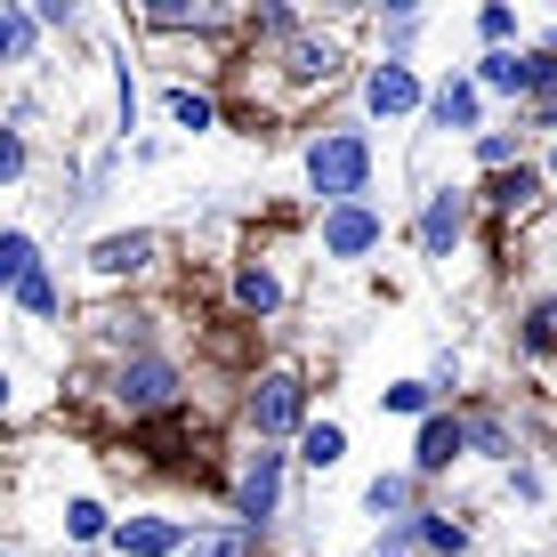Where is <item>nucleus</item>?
Masks as SVG:
<instances>
[{"label":"nucleus","mask_w":557,"mask_h":557,"mask_svg":"<svg viewBox=\"0 0 557 557\" xmlns=\"http://www.w3.org/2000/svg\"><path fill=\"white\" fill-rule=\"evenodd\" d=\"M307 178H315L323 202H363V186H372V138L363 129H323L315 146H307Z\"/></svg>","instance_id":"obj_1"},{"label":"nucleus","mask_w":557,"mask_h":557,"mask_svg":"<svg viewBox=\"0 0 557 557\" xmlns=\"http://www.w3.org/2000/svg\"><path fill=\"white\" fill-rule=\"evenodd\" d=\"M113 405H122L129 420L178 412V363H170V356H129L122 372H113Z\"/></svg>","instance_id":"obj_2"},{"label":"nucleus","mask_w":557,"mask_h":557,"mask_svg":"<svg viewBox=\"0 0 557 557\" xmlns=\"http://www.w3.org/2000/svg\"><path fill=\"white\" fill-rule=\"evenodd\" d=\"M275 502H283V453H251V469L235 476V517L259 533L275 517Z\"/></svg>","instance_id":"obj_3"},{"label":"nucleus","mask_w":557,"mask_h":557,"mask_svg":"<svg viewBox=\"0 0 557 557\" xmlns=\"http://www.w3.org/2000/svg\"><path fill=\"white\" fill-rule=\"evenodd\" d=\"M299 412H307V388H299V372H267L259 388H251V429H259V436H283V429H299Z\"/></svg>","instance_id":"obj_4"},{"label":"nucleus","mask_w":557,"mask_h":557,"mask_svg":"<svg viewBox=\"0 0 557 557\" xmlns=\"http://www.w3.org/2000/svg\"><path fill=\"white\" fill-rule=\"evenodd\" d=\"M460 235H469V195H460V186H436L429 210H420V251H429V259H453Z\"/></svg>","instance_id":"obj_5"},{"label":"nucleus","mask_w":557,"mask_h":557,"mask_svg":"<svg viewBox=\"0 0 557 557\" xmlns=\"http://www.w3.org/2000/svg\"><path fill=\"white\" fill-rule=\"evenodd\" d=\"M372 243H380V210H372V202L323 210V251H332V259H363Z\"/></svg>","instance_id":"obj_6"},{"label":"nucleus","mask_w":557,"mask_h":557,"mask_svg":"<svg viewBox=\"0 0 557 557\" xmlns=\"http://www.w3.org/2000/svg\"><path fill=\"white\" fill-rule=\"evenodd\" d=\"M485 195H493V210H502V219H533V210H542V170L517 162V170H502V178L485 186Z\"/></svg>","instance_id":"obj_7"},{"label":"nucleus","mask_w":557,"mask_h":557,"mask_svg":"<svg viewBox=\"0 0 557 557\" xmlns=\"http://www.w3.org/2000/svg\"><path fill=\"white\" fill-rule=\"evenodd\" d=\"M460 453H469L460 420H429V429H420V453H412V469H420V476H436V469H453Z\"/></svg>","instance_id":"obj_8"},{"label":"nucleus","mask_w":557,"mask_h":557,"mask_svg":"<svg viewBox=\"0 0 557 557\" xmlns=\"http://www.w3.org/2000/svg\"><path fill=\"white\" fill-rule=\"evenodd\" d=\"M113 542H122V557H170V549L186 542V533L170 525V517H129V525L113 533Z\"/></svg>","instance_id":"obj_9"},{"label":"nucleus","mask_w":557,"mask_h":557,"mask_svg":"<svg viewBox=\"0 0 557 557\" xmlns=\"http://www.w3.org/2000/svg\"><path fill=\"white\" fill-rule=\"evenodd\" d=\"M363 98H372V113H412L420 82H412V65H380L372 82H363Z\"/></svg>","instance_id":"obj_10"},{"label":"nucleus","mask_w":557,"mask_h":557,"mask_svg":"<svg viewBox=\"0 0 557 557\" xmlns=\"http://www.w3.org/2000/svg\"><path fill=\"white\" fill-rule=\"evenodd\" d=\"M146 259H153V235H106L98 251H89V267H98V275H138Z\"/></svg>","instance_id":"obj_11"},{"label":"nucleus","mask_w":557,"mask_h":557,"mask_svg":"<svg viewBox=\"0 0 557 557\" xmlns=\"http://www.w3.org/2000/svg\"><path fill=\"white\" fill-rule=\"evenodd\" d=\"M429 122L436 129H476V82H445L436 106H429Z\"/></svg>","instance_id":"obj_12"},{"label":"nucleus","mask_w":557,"mask_h":557,"mask_svg":"<svg viewBox=\"0 0 557 557\" xmlns=\"http://www.w3.org/2000/svg\"><path fill=\"white\" fill-rule=\"evenodd\" d=\"M235 307H243V315H275V307H283V283L267 275V267H243V275H235Z\"/></svg>","instance_id":"obj_13"},{"label":"nucleus","mask_w":557,"mask_h":557,"mask_svg":"<svg viewBox=\"0 0 557 557\" xmlns=\"http://www.w3.org/2000/svg\"><path fill=\"white\" fill-rule=\"evenodd\" d=\"M283 65H292V82H332V73H339V49H332V41H292Z\"/></svg>","instance_id":"obj_14"},{"label":"nucleus","mask_w":557,"mask_h":557,"mask_svg":"<svg viewBox=\"0 0 557 557\" xmlns=\"http://www.w3.org/2000/svg\"><path fill=\"white\" fill-rule=\"evenodd\" d=\"M339 453H348V429H339V420H315V429L299 436V460H307V469H332Z\"/></svg>","instance_id":"obj_15"},{"label":"nucleus","mask_w":557,"mask_h":557,"mask_svg":"<svg viewBox=\"0 0 557 557\" xmlns=\"http://www.w3.org/2000/svg\"><path fill=\"white\" fill-rule=\"evenodd\" d=\"M517 339H525V356H549L557 348V292L525 307V332H517Z\"/></svg>","instance_id":"obj_16"},{"label":"nucleus","mask_w":557,"mask_h":557,"mask_svg":"<svg viewBox=\"0 0 557 557\" xmlns=\"http://www.w3.org/2000/svg\"><path fill=\"white\" fill-rule=\"evenodd\" d=\"M186 557H259V533L251 525H226V533H202Z\"/></svg>","instance_id":"obj_17"},{"label":"nucleus","mask_w":557,"mask_h":557,"mask_svg":"<svg viewBox=\"0 0 557 557\" xmlns=\"http://www.w3.org/2000/svg\"><path fill=\"white\" fill-rule=\"evenodd\" d=\"M476 82H485V89H509V98H517V89H525V57H517V49H493L485 65H476Z\"/></svg>","instance_id":"obj_18"},{"label":"nucleus","mask_w":557,"mask_h":557,"mask_svg":"<svg viewBox=\"0 0 557 557\" xmlns=\"http://www.w3.org/2000/svg\"><path fill=\"white\" fill-rule=\"evenodd\" d=\"M33 267H41V251H33V235H0V283H9V292H16V283L33 275Z\"/></svg>","instance_id":"obj_19"},{"label":"nucleus","mask_w":557,"mask_h":557,"mask_svg":"<svg viewBox=\"0 0 557 557\" xmlns=\"http://www.w3.org/2000/svg\"><path fill=\"white\" fill-rule=\"evenodd\" d=\"M460 436H469L476 453H493V460L509 453V429H502V420H493V412H469V420H460Z\"/></svg>","instance_id":"obj_20"},{"label":"nucleus","mask_w":557,"mask_h":557,"mask_svg":"<svg viewBox=\"0 0 557 557\" xmlns=\"http://www.w3.org/2000/svg\"><path fill=\"white\" fill-rule=\"evenodd\" d=\"M16 299H25V315H41V323L57 315V283L41 275V267H33V275H25V283H16Z\"/></svg>","instance_id":"obj_21"},{"label":"nucleus","mask_w":557,"mask_h":557,"mask_svg":"<svg viewBox=\"0 0 557 557\" xmlns=\"http://www.w3.org/2000/svg\"><path fill=\"white\" fill-rule=\"evenodd\" d=\"M476 162L485 170H517V138L509 129H485V138H476Z\"/></svg>","instance_id":"obj_22"},{"label":"nucleus","mask_w":557,"mask_h":557,"mask_svg":"<svg viewBox=\"0 0 557 557\" xmlns=\"http://www.w3.org/2000/svg\"><path fill=\"white\" fill-rule=\"evenodd\" d=\"M363 502H372L380 517H388V509H405V502H412V476H372V493H363Z\"/></svg>","instance_id":"obj_23"},{"label":"nucleus","mask_w":557,"mask_h":557,"mask_svg":"<svg viewBox=\"0 0 557 557\" xmlns=\"http://www.w3.org/2000/svg\"><path fill=\"white\" fill-rule=\"evenodd\" d=\"M170 113H178V129H210V98L195 89H170Z\"/></svg>","instance_id":"obj_24"},{"label":"nucleus","mask_w":557,"mask_h":557,"mask_svg":"<svg viewBox=\"0 0 557 557\" xmlns=\"http://www.w3.org/2000/svg\"><path fill=\"white\" fill-rule=\"evenodd\" d=\"M429 380H396V388H388V412H429Z\"/></svg>","instance_id":"obj_25"},{"label":"nucleus","mask_w":557,"mask_h":557,"mask_svg":"<svg viewBox=\"0 0 557 557\" xmlns=\"http://www.w3.org/2000/svg\"><path fill=\"white\" fill-rule=\"evenodd\" d=\"M9 178H25V138L0 122V186H9Z\"/></svg>","instance_id":"obj_26"},{"label":"nucleus","mask_w":557,"mask_h":557,"mask_svg":"<svg viewBox=\"0 0 557 557\" xmlns=\"http://www.w3.org/2000/svg\"><path fill=\"white\" fill-rule=\"evenodd\" d=\"M25 41H33L25 16H0V65H9V57H25Z\"/></svg>","instance_id":"obj_27"},{"label":"nucleus","mask_w":557,"mask_h":557,"mask_svg":"<svg viewBox=\"0 0 557 557\" xmlns=\"http://www.w3.org/2000/svg\"><path fill=\"white\" fill-rule=\"evenodd\" d=\"M106 533V509L98 502H73V542H98Z\"/></svg>","instance_id":"obj_28"},{"label":"nucleus","mask_w":557,"mask_h":557,"mask_svg":"<svg viewBox=\"0 0 557 557\" xmlns=\"http://www.w3.org/2000/svg\"><path fill=\"white\" fill-rule=\"evenodd\" d=\"M476 25H485V41H509V33H517V16H509V9H485Z\"/></svg>","instance_id":"obj_29"},{"label":"nucleus","mask_w":557,"mask_h":557,"mask_svg":"<svg viewBox=\"0 0 557 557\" xmlns=\"http://www.w3.org/2000/svg\"><path fill=\"white\" fill-rule=\"evenodd\" d=\"M372 557H405V549H372Z\"/></svg>","instance_id":"obj_30"},{"label":"nucleus","mask_w":557,"mask_h":557,"mask_svg":"<svg viewBox=\"0 0 557 557\" xmlns=\"http://www.w3.org/2000/svg\"><path fill=\"white\" fill-rule=\"evenodd\" d=\"M0 405H9V380H0Z\"/></svg>","instance_id":"obj_31"},{"label":"nucleus","mask_w":557,"mask_h":557,"mask_svg":"<svg viewBox=\"0 0 557 557\" xmlns=\"http://www.w3.org/2000/svg\"><path fill=\"white\" fill-rule=\"evenodd\" d=\"M549 170H557V153H549Z\"/></svg>","instance_id":"obj_32"},{"label":"nucleus","mask_w":557,"mask_h":557,"mask_svg":"<svg viewBox=\"0 0 557 557\" xmlns=\"http://www.w3.org/2000/svg\"><path fill=\"white\" fill-rule=\"evenodd\" d=\"M0 557H9V549H0Z\"/></svg>","instance_id":"obj_33"}]
</instances>
